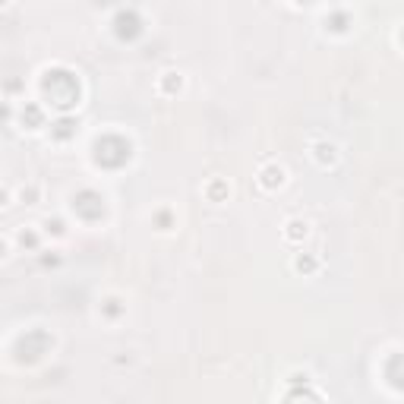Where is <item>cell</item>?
Instances as JSON below:
<instances>
[{"instance_id":"1","label":"cell","mask_w":404,"mask_h":404,"mask_svg":"<svg viewBox=\"0 0 404 404\" xmlns=\"http://www.w3.org/2000/svg\"><path fill=\"white\" fill-rule=\"evenodd\" d=\"M265 174H268V177H265V183H268V186H275V183L281 186V180H284V171H281V168H268Z\"/></svg>"}]
</instances>
